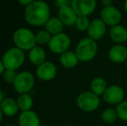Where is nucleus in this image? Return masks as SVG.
<instances>
[{"instance_id": "obj_7", "label": "nucleus", "mask_w": 127, "mask_h": 126, "mask_svg": "<svg viewBox=\"0 0 127 126\" xmlns=\"http://www.w3.org/2000/svg\"><path fill=\"white\" fill-rule=\"evenodd\" d=\"M71 46V39L67 34L61 33L58 35H52V38L49 42V50L52 53L56 54H62L67 52Z\"/></svg>"}, {"instance_id": "obj_25", "label": "nucleus", "mask_w": 127, "mask_h": 126, "mask_svg": "<svg viewBox=\"0 0 127 126\" xmlns=\"http://www.w3.org/2000/svg\"><path fill=\"white\" fill-rule=\"evenodd\" d=\"M91 21L89 20L88 17H84V16H78L77 20L75 22V28L80 31H87L90 25Z\"/></svg>"}, {"instance_id": "obj_8", "label": "nucleus", "mask_w": 127, "mask_h": 126, "mask_svg": "<svg viewBox=\"0 0 127 126\" xmlns=\"http://www.w3.org/2000/svg\"><path fill=\"white\" fill-rule=\"evenodd\" d=\"M96 0H72L71 7L78 16L89 17L96 10Z\"/></svg>"}, {"instance_id": "obj_9", "label": "nucleus", "mask_w": 127, "mask_h": 126, "mask_svg": "<svg viewBox=\"0 0 127 126\" xmlns=\"http://www.w3.org/2000/svg\"><path fill=\"white\" fill-rule=\"evenodd\" d=\"M100 19L106 24V26H115L120 24L122 14L120 10L114 6L103 7L100 11Z\"/></svg>"}, {"instance_id": "obj_13", "label": "nucleus", "mask_w": 127, "mask_h": 126, "mask_svg": "<svg viewBox=\"0 0 127 126\" xmlns=\"http://www.w3.org/2000/svg\"><path fill=\"white\" fill-rule=\"evenodd\" d=\"M108 58L113 63H124L127 61V48L123 44H115L108 51Z\"/></svg>"}, {"instance_id": "obj_35", "label": "nucleus", "mask_w": 127, "mask_h": 126, "mask_svg": "<svg viewBox=\"0 0 127 126\" xmlns=\"http://www.w3.org/2000/svg\"><path fill=\"white\" fill-rule=\"evenodd\" d=\"M3 126H16V125H5Z\"/></svg>"}, {"instance_id": "obj_30", "label": "nucleus", "mask_w": 127, "mask_h": 126, "mask_svg": "<svg viewBox=\"0 0 127 126\" xmlns=\"http://www.w3.org/2000/svg\"><path fill=\"white\" fill-rule=\"evenodd\" d=\"M101 3H102V5H103L104 7L112 6V0H102Z\"/></svg>"}, {"instance_id": "obj_21", "label": "nucleus", "mask_w": 127, "mask_h": 126, "mask_svg": "<svg viewBox=\"0 0 127 126\" xmlns=\"http://www.w3.org/2000/svg\"><path fill=\"white\" fill-rule=\"evenodd\" d=\"M107 86V83L105 79H104L101 77H96L91 81L90 84V89L91 92L94 93V94L99 96H102L104 93L105 92Z\"/></svg>"}, {"instance_id": "obj_27", "label": "nucleus", "mask_w": 127, "mask_h": 126, "mask_svg": "<svg viewBox=\"0 0 127 126\" xmlns=\"http://www.w3.org/2000/svg\"><path fill=\"white\" fill-rule=\"evenodd\" d=\"M17 75V73L16 70L5 69V71L3 72V74H2V77H3V79L7 83V84H12L13 85Z\"/></svg>"}, {"instance_id": "obj_5", "label": "nucleus", "mask_w": 127, "mask_h": 126, "mask_svg": "<svg viewBox=\"0 0 127 126\" xmlns=\"http://www.w3.org/2000/svg\"><path fill=\"white\" fill-rule=\"evenodd\" d=\"M35 86V76L30 71H21L13 83V87L18 94L29 93Z\"/></svg>"}, {"instance_id": "obj_20", "label": "nucleus", "mask_w": 127, "mask_h": 126, "mask_svg": "<svg viewBox=\"0 0 127 126\" xmlns=\"http://www.w3.org/2000/svg\"><path fill=\"white\" fill-rule=\"evenodd\" d=\"M64 26L65 25L62 24V22L59 19L58 17H50L48 20V22L44 25V29L52 35H55L63 33Z\"/></svg>"}, {"instance_id": "obj_17", "label": "nucleus", "mask_w": 127, "mask_h": 126, "mask_svg": "<svg viewBox=\"0 0 127 126\" xmlns=\"http://www.w3.org/2000/svg\"><path fill=\"white\" fill-rule=\"evenodd\" d=\"M109 35L116 44H123L127 42V29L121 24L111 27Z\"/></svg>"}, {"instance_id": "obj_11", "label": "nucleus", "mask_w": 127, "mask_h": 126, "mask_svg": "<svg viewBox=\"0 0 127 126\" xmlns=\"http://www.w3.org/2000/svg\"><path fill=\"white\" fill-rule=\"evenodd\" d=\"M105 102L109 104H119L125 100V91L121 86L113 85L106 88L104 94L102 95Z\"/></svg>"}, {"instance_id": "obj_31", "label": "nucleus", "mask_w": 127, "mask_h": 126, "mask_svg": "<svg viewBox=\"0 0 127 126\" xmlns=\"http://www.w3.org/2000/svg\"><path fill=\"white\" fill-rule=\"evenodd\" d=\"M5 71V67L3 65L2 59H0V76H2V74H3V72Z\"/></svg>"}, {"instance_id": "obj_1", "label": "nucleus", "mask_w": 127, "mask_h": 126, "mask_svg": "<svg viewBox=\"0 0 127 126\" xmlns=\"http://www.w3.org/2000/svg\"><path fill=\"white\" fill-rule=\"evenodd\" d=\"M50 17V8L43 0H35L24 10V19L30 26H44Z\"/></svg>"}, {"instance_id": "obj_24", "label": "nucleus", "mask_w": 127, "mask_h": 126, "mask_svg": "<svg viewBox=\"0 0 127 126\" xmlns=\"http://www.w3.org/2000/svg\"><path fill=\"white\" fill-rule=\"evenodd\" d=\"M51 38L52 35L49 34L45 29H41L35 34V41H36V44L39 46L49 45Z\"/></svg>"}, {"instance_id": "obj_19", "label": "nucleus", "mask_w": 127, "mask_h": 126, "mask_svg": "<svg viewBox=\"0 0 127 126\" xmlns=\"http://www.w3.org/2000/svg\"><path fill=\"white\" fill-rule=\"evenodd\" d=\"M59 61L61 65L65 68H74L80 62V60L76 55L75 52L70 50H67V52L61 54Z\"/></svg>"}, {"instance_id": "obj_36", "label": "nucleus", "mask_w": 127, "mask_h": 126, "mask_svg": "<svg viewBox=\"0 0 127 126\" xmlns=\"http://www.w3.org/2000/svg\"><path fill=\"white\" fill-rule=\"evenodd\" d=\"M126 69H127V61H126Z\"/></svg>"}, {"instance_id": "obj_29", "label": "nucleus", "mask_w": 127, "mask_h": 126, "mask_svg": "<svg viewBox=\"0 0 127 126\" xmlns=\"http://www.w3.org/2000/svg\"><path fill=\"white\" fill-rule=\"evenodd\" d=\"M34 1H35V0H17V2H18L21 5L25 6V7L28 6V5H30V3H32Z\"/></svg>"}, {"instance_id": "obj_2", "label": "nucleus", "mask_w": 127, "mask_h": 126, "mask_svg": "<svg viewBox=\"0 0 127 126\" xmlns=\"http://www.w3.org/2000/svg\"><path fill=\"white\" fill-rule=\"evenodd\" d=\"M76 55L81 62H89L95 58L98 53V44L97 42L88 36L82 38L75 48Z\"/></svg>"}, {"instance_id": "obj_10", "label": "nucleus", "mask_w": 127, "mask_h": 126, "mask_svg": "<svg viewBox=\"0 0 127 126\" xmlns=\"http://www.w3.org/2000/svg\"><path fill=\"white\" fill-rule=\"evenodd\" d=\"M35 75L42 81H50L56 77L57 67L55 64L51 61H46L45 62L36 67Z\"/></svg>"}, {"instance_id": "obj_14", "label": "nucleus", "mask_w": 127, "mask_h": 126, "mask_svg": "<svg viewBox=\"0 0 127 126\" xmlns=\"http://www.w3.org/2000/svg\"><path fill=\"white\" fill-rule=\"evenodd\" d=\"M58 17L65 26H73L75 24L78 15L69 5L58 9Z\"/></svg>"}, {"instance_id": "obj_34", "label": "nucleus", "mask_w": 127, "mask_h": 126, "mask_svg": "<svg viewBox=\"0 0 127 126\" xmlns=\"http://www.w3.org/2000/svg\"><path fill=\"white\" fill-rule=\"evenodd\" d=\"M3 113L2 112L1 109H0V124H1L2 120H3Z\"/></svg>"}, {"instance_id": "obj_6", "label": "nucleus", "mask_w": 127, "mask_h": 126, "mask_svg": "<svg viewBox=\"0 0 127 126\" xmlns=\"http://www.w3.org/2000/svg\"><path fill=\"white\" fill-rule=\"evenodd\" d=\"M77 106L85 112H92L99 108L100 99L98 95L91 91H86L80 93L76 99Z\"/></svg>"}, {"instance_id": "obj_4", "label": "nucleus", "mask_w": 127, "mask_h": 126, "mask_svg": "<svg viewBox=\"0 0 127 126\" xmlns=\"http://www.w3.org/2000/svg\"><path fill=\"white\" fill-rule=\"evenodd\" d=\"M25 52L17 47H12L7 49L2 56V61L5 69H11L17 71L25 62Z\"/></svg>"}, {"instance_id": "obj_38", "label": "nucleus", "mask_w": 127, "mask_h": 126, "mask_svg": "<svg viewBox=\"0 0 127 126\" xmlns=\"http://www.w3.org/2000/svg\"><path fill=\"white\" fill-rule=\"evenodd\" d=\"M126 48H127V44H126Z\"/></svg>"}, {"instance_id": "obj_28", "label": "nucleus", "mask_w": 127, "mask_h": 126, "mask_svg": "<svg viewBox=\"0 0 127 126\" xmlns=\"http://www.w3.org/2000/svg\"><path fill=\"white\" fill-rule=\"evenodd\" d=\"M55 4L57 5V7L59 9L64 6H69V5H71L72 0H55Z\"/></svg>"}, {"instance_id": "obj_26", "label": "nucleus", "mask_w": 127, "mask_h": 126, "mask_svg": "<svg viewBox=\"0 0 127 126\" xmlns=\"http://www.w3.org/2000/svg\"><path fill=\"white\" fill-rule=\"evenodd\" d=\"M119 118L123 122H127V100H124L116 105Z\"/></svg>"}, {"instance_id": "obj_22", "label": "nucleus", "mask_w": 127, "mask_h": 126, "mask_svg": "<svg viewBox=\"0 0 127 126\" xmlns=\"http://www.w3.org/2000/svg\"><path fill=\"white\" fill-rule=\"evenodd\" d=\"M17 103L18 108L21 111H30L33 107V98L29 93L24 94H19L18 98L17 99Z\"/></svg>"}, {"instance_id": "obj_37", "label": "nucleus", "mask_w": 127, "mask_h": 126, "mask_svg": "<svg viewBox=\"0 0 127 126\" xmlns=\"http://www.w3.org/2000/svg\"><path fill=\"white\" fill-rule=\"evenodd\" d=\"M62 126H69V125H62Z\"/></svg>"}, {"instance_id": "obj_32", "label": "nucleus", "mask_w": 127, "mask_h": 126, "mask_svg": "<svg viewBox=\"0 0 127 126\" xmlns=\"http://www.w3.org/2000/svg\"><path fill=\"white\" fill-rule=\"evenodd\" d=\"M3 99V92H2L1 89H0V104H1Z\"/></svg>"}, {"instance_id": "obj_18", "label": "nucleus", "mask_w": 127, "mask_h": 126, "mask_svg": "<svg viewBox=\"0 0 127 126\" xmlns=\"http://www.w3.org/2000/svg\"><path fill=\"white\" fill-rule=\"evenodd\" d=\"M0 109L3 115L6 117H13L18 112L19 108L17 105V99L12 98H3L0 104Z\"/></svg>"}, {"instance_id": "obj_33", "label": "nucleus", "mask_w": 127, "mask_h": 126, "mask_svg": "<svg viewBox=\"0 0 127 126\" xmlns=\"http://www.w3.org/2000/svg\"><path fill=\"white\" fill-rule=\"evenodd\" d=\"M124 10H125V11L127 13V0H126L125 1V3H124Z\"/></svg>"}, {"instance_id": "obj_12", "label": "nucleus", "mask_w": 127, "mask_h": 126, "mask_svg": "<svg viewBox=\"0 0 127 126\" xmlns=\"http://www.w3.org/2000/svg\"><path fill=\"white\" fill-rule=\"evenodd\" d=\"M105 31H106V24L100 18H94V20L91 21L87 32L89 38L97 42L103 38Z\"/></svg>"}, {"instance_id": "obj_23", "label": "nucleus", "mask_w": 127, "mask_h": 126, "mask_svg": "<svg viewBox=\"0 0 127 126\" xmlns=\"http://www.w3.org/2000/svg\"><path fill=\"white\" fill-rule=\"evenodd\" d=\"M119 118L116 109L106 108L101 112V119L105 124H113Z\"/></svg>"}, {"instance_id": "obj_16", "label": "nucleus", "mask_w": 127, "mask_h": 126, "mask_svg": "<svg viewBox=\"0 0 127 126\" xmlns=\"http://www.w3.org/2000/svg\"><path fill=\"white\" fill-rule=\"evenodd\" d=\"M19 126H41L40 118L36 112L30 110L27 111H21L18 117Z\"/></svg>"}, {"instance_id": "obj_3", "label": "nucleus", "mask_w": 127, "mask_h": 126, "mask_svg": "<svg viewBox=\"0 0 127 126\" xmlns=\"http://www.w3.org/2000/svg\"><path fill=\"white\" fill-rule=\"evenodd\" d=\"M13 42L15 47L23 51H30L36 46L35 34L31 29L27 28H19L13 34Z\"/></svg>"}, {"instance_id": "obj_15", "label": "nucleus", "mask_w": 127, "mask_h": 126, "mask_svg": "<svg viewBox=\"0 0 127 126\" xmlns=\"http://www.w3.org/2000/svg\"><path fill=\"white\" fill-rule=\"evenodd\" d=\"M29 61L35 66H39L47 61V54L42 46L36 45L29 51L28 54Z\"/></svg>"}]
</instances>
